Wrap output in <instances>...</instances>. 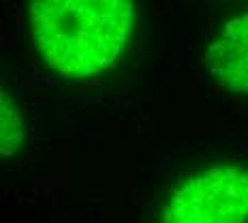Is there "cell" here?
Instances as JSON below:
<instances>
[{
    "label": "cell",
    "mask_w": 248,
    "mask_h": 223,
    "mask_svg": "<svg viewBox=\"0 0 248 223\" xmlns=\"http://www.w3.org/2000/svg\"><path fill=\"white\" fill-rule=\"evenodd\" d=\"M158 215L173 223L248 221V168L216 165L188 176L169 191Z\"/></svg>",
    "instance_id": "obj_2"
},
{
    "label": "cell",
    "mask_w": 248,
    "mask_h": 223,
    "mask_svg": "<svg viewBox=\"0 0 248 223\" xmlns=\"http://www.w3.org/2000/svg\"><path fill=\"white\" fill-rule=\"evenodd\" d=\"M0 122H2V146H0V153H2V159H11L24 144V120H22V112L15 105L13 97L7 92V84L2 82V112H0Z\"/></svg>",
    "instance_id": "obj_4"
},
{
    "label": "cell",
    "mask_w": 248,
    "mask_h": 223,
    "mask_svg": "<svg viewBox=\"0 0 248 223\" xmlns=\"http://www.w3.org/2000/svg\"><path fill=\"white\" fill-rule=\"evenodd\" d=\"M133 24V0H30L34 45L66 77L105 73L122 56Z\"/></svg>",
    "instance_id": "obj_1"
},
{
    "label": "cell",
    "mask_w": 248,
    "mask_h": 223,
    "mask_svg": "<svg viewBox=\"0 0 248 223\" xmlns=\"http://www.w3.org/2000/svg\"><path fill=\"white\" fill-rule=\"evenodd\" d=\"M210 75L223 88L248 92V13L229 19L205 51Z\"/></svg>",
    "instance_id": "obj_3"
}]
</instances>
